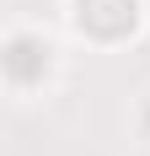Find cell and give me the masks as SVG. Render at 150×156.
Returning <instances> with one entry per match:
<instances>
[{"instance_id":"cell-1","label":"cell","mask_w":150,"mask_h":156,"mask_svg":"<svg viewBox=\"0 0 150 156\" xmlns=\"http://www.w3.org/2000/svg\"><path fill=\"white\" fill-rule=\"evenodd\" d=\"M134 16H139L134 0H75V22L91 38H123L134 27Z\"/></svg>"},{"instance_id":"cell-3","label":"cell","mask_w":150,"mask_h":156,"mask_svg":"<svg viewBox=\"0 0 150 156\" xmlns=\"http://www.w3.org/2000/svg\"><path fill=\"white\" fill-rule=\"evenodd\" d=\"M145 124H150V108H145Z\"/></svg>"},{"instance_id":"cell-2","label":"cell","mask_w":150,"mask_h":156,"mask_svg":"<svg viewBox=\"0 0 150 156\" xmlns=\"http://www.w3.org/2000/svg\"><path fill=\"white\" fill-rule=\"evenodd\" d=\"M5 70H11L16 86H32V81L48 70V48L38 43V38H11V48H5Z\"/></svg>"}]
</instances>
